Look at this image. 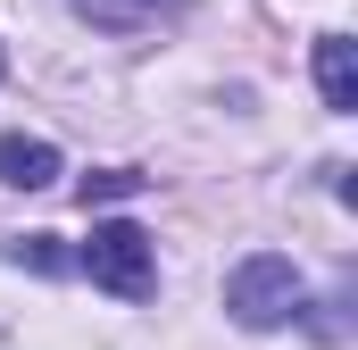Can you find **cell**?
Instances as JSON below:
<instances>
[{"label":"cell","instance_id":"cell-1","mask_svg":"<svg viewBox=\"0 0 358 350\" xmlns=\"http://www.w3.org/2000/svg\"><path fill=\"white\" fill-rule=\"evenodd\" d=\"M225 309H234V326H250V334L283 326V317L300 309V267L283 259V251H250V259L225 275Z\"/></svg>","mask_w":358,"mask_h":350},{"label":"cell","instance_id":"cell-2","mask_svg":"<svg viewBox=\"0 0 358 350\" xmlns=\"http://www.w3.org/2000/svg\"><path fill=\"white\" fill-rule=\"evenodd\" d=\"M84 275L100 292H117V300H142V292L159 284V251H150L142 225L108 217V225H92V242H84Z\"/></svg>","mask_w":358,"mask_h":350},{"label":"cell","instance_id":"cell-3","mask_svg":"<svg viewBox=\"0 0 358 350\" xmlns=\"http://www.w3.org/2000/svg\"><path fill=\"white\" fill-rule=\"evenodd\" d=\"M317 92H325V108H342V117L358 108V50H350V34H325V42H317Z\"/></svg>","mask_w":358,"mask_h":350},{"label":"cell","instance_id":"cell-4","mask_svg":"<svg viewBox=\"0 0 358 350\" xmlns=\"http://www.w3.org/2000/svg\"><path fill=\"white\" fill-rule=\"evenodd\" d=\"M0 183H17V192L59 183V150H50V142H34V134H8V142H0Z\"/></svg>","mask_w":358,"mask_h":350},{"label":"cell","instance_id":"cell-5","mask_svg":"<svg viewBox=\"0 0 358 350\" xmlns=\"http://www.w3.org/2000/svg\"><path fill=\"white\" fill-rule=\"evenodd\" d=\"M183 0H76V17H92L100 34H150L159 17H176Z\"/></svg>","mask_w":358,"mask_h":350},{"label":"cell","instance_id":"cell-6","mask_svg":"<svg viewBox=\"0 0 358 350\" xmlns=\"http://www.w3.org/2000/svg\"><path fill=\"white\" fill-rule=\"evenodd\" d=\"M134 192H142V175H134V167H108V175H84V209H92V200H134Z\"/></svg>","mask_w":358,"mask_h":350}]
</instances>
